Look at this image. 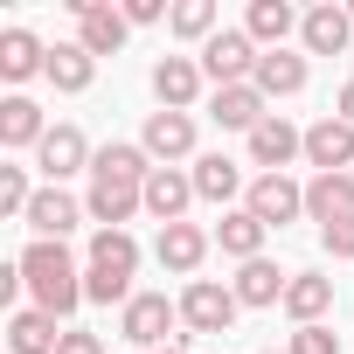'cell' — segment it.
Returning a JSON list of instances; mask_svg holds the SVG:
<instances>
[{
	"label": "cell",
	"instance_id": "1",
	"mask_svg": "<svg viewBox=\"0 0 354 354\" xmlns=\"http://www.w3.org/2000/svg\"><path fill=\"white\" fill-rule=\"evenodd\" d=\"M21 278H28V292H35V313H77V299H84V271L70 264V250L63 243H28L21 257Z\"/></svg>",
	"mask_w": 354,
	"mask_h": 354
},
{
	"label": "cell",
	"instance_id": "2",
	"mask_svg": "<svg viewBox=\"0 0 354 354\" xmlns=\"http://www.w3.org/2000/svg\"><path fill=\"white\" fill-rule=\"evenodd\" d=\"M257 56H264V49H257L243 28H223L216 42H202V77H209L216 91H230V84H250V77H257Z\"/></svg>",
	"mask_w": 354,
	"mask_h": 354
},
{
	"label": "cell",
	"instance_id": "3",
	"mask_svg": "<svg viewBox=\"0 0 354 354\" xmlns=\"http://www.w3.org/2000/svg\"><path fill=\"white\" fill-rule=\"evenodd\" d=\"M230 319H236V292H230V285L195 278V285L181 292V326H188V333H230Z\"/></svg>",
	"mask_w": 354,
	"mask_h": 354
},
{
	"label": "cell",
	"instance_id": "4",
	"mask_svg": "<svg viewBox=\"0 0 354 354\" xmlns=\"http://www.w3.org/2000/svg\"><path fill=\"white\" fill-rule=\"evenodd\" d=\"M77 8V42L91 49V56H118L125 49V8H111V0H70Z\"/></svg>",
	"mask_w": 354,
	"mask_h": 354
},
{
	"label": "cell",
	"instance_id": "5",
	"mask_svg": "<svg viewBox=\"0 0 354 354\" xmlns=\"http://www.w3.org/2000/svg\"><path fill=\"white\" fill-rule=\"evenodd\" d=\"M250 216L264 230H285L292 216H306V188L292 181V174H257L250 181Z\"/></svg>",
	"mask_w": 354,
	"mask_h": 354
},
{
	"label": "cell",
	"instance_id": "6",
	"mask_svg": "<svg viewBox=\"0 0 354 354\" xmlns=\"http://www.w3.org/2000/svg\"><path fill=\"white\" fill-rule=\"evenodd\" d=\"M174 319H181V306H174L167 292H132V306H125V319H118V333H125L132 347H160Z\"/></svg>",
	"mask_w": 354,
	"mask_h": 354
},
{
	"label": "cell",
	"instance_id": "7",
	"mask_svg": "<svg viewBox=\"0 0 354 354\" xmlns=\"http://www.w3.org/2000/svg\"><path fill=\"white\" fill-rule=\"evenodd\" d=\"M306 160H313L319 174H347V167H354V125H347L340 111H326L319 125H306Z\"/></svg>",
	"mask_w": 354,
	"mask_h": 354
},
{
	"label": "cell",
	"instance_id": "8",
	"mask_svg": "<svg viewBox=\"0 0 354 354\" xmlns=\"http://www.w3.org/2000/svg\"><path fill=\"white\" fill-rule=\"evenodd\" d=\"M91 160H97V153L84 146V132H77V125H49V139L35 146V167L49 174V188H56V181H70V174H84Z\"/></svg>",
	"mask_w": 354,
	"mask_h": 354
},
{
	"label": "cell",
	"instance_id": "9",
	"mask_svg": "<svg viewBox=\"0 0 354 354\" xmlns=\"http://www.w3.org/2000/svg\"><path fill=\"white\" fill-rule=\"evenodd\" d=\"M299 153H306V132H299L292 118H278V111H271V118H264V125L250 132V160H257L264 174H285V167H292Z\"/></svg>",
	"mask_w": 354,
	"mask_h": 354
},
{
	"label": "cell",
	"instance_id": "10",
	"mask_svg": "<svg viewBox=\"0 0 354 354\" xmlns=\"http://www.w3.org/2000/svg\"><path fill=\"white\" fill-rule=\"evenodd\" d=\"M153 91H160V111H188L202 97V63L195 56H160L153 63Z\"/></svg>",
	"mask_w": 354,
	"mask_h": 354
},
{
	"label": "cell",
	"instance_id": "11",
	"mask_svg": "<svg viewBox=\"0 0 354 354\" xmlns=\"http://www.w3.org/2000/svg\"><path fill=\"white\" fill-rule=\"evenodd\" d=\"M306 216H313L319 230L347 223V216H354V174H313V181H306Z\"/></svg>",
	"mask_w": 354,
	"mask_h": 354
},
{
	"label": "cell",
	"instance_id": "12",
	"mask_svg": "<svg viewBox=\"0 0 354 354\" xmlns=\"http://www.w3.org/2000/svg\"><path fill=\"white\" fill-rule=\"evenodd\" d=\"M188 202H195V174H181V167H153V181H146V216H160V230H167V223L188 216Z\"/></svg>",
	"mask_w": 354,
	"mask_h": 354
},
{
	"label": "cell",
	"instance_id": "13",
	"mask_svg": "<svg viewBox=\"0 0 354 354\" xmlns=\"http://www.w3.org/2000/svg\"><path fill=\"white\" fill-rule=\"evenodd\" d=\"M209 118H216L223 132H257L271 111H264V91H257V84H230V91L209 97Z\"/></svg>",
	"mask_w": 354,
	"mask_h": 354
},
{
	"label": "cell",
	"instance_id": "14",
	"mask_svg": "<svg viewBox=\"0 0 354 354\" xmlns=\"http://www.w3.org/2000/svg\"><path fill=\"white\" fill-rule=\"evenodd\" d=\"M77 202L63 195V188H35V202H28V230H35V243H63L70 230H77Z\"/></svg>",
	"mask_w": 354,
	"mask_h": 354
},
{
	"label": "cell",
	"instance_id": "15",
	"mask_svg": "<svg viewBox=\"0 0 354 354\" xmlns=\"http://www.w3.org/2000/svg\"><path fill=\"white\" fill-rule=\"evenodd\" d=\"M139 146H146L160 167H167V160H181V153H195V118H188V111H153Z\"/></svg>",
	"mask_w": 354,
	"mask_h": 354
},
{
	"label": "cell",
	"instance_id": "16",
	"mask_svg": "<svg viewBox=\"0 0 354 354\" xmlns=\"http://www.w3.org/2000/svg\"><path fill=\"white\" fill-rule=\"evenodd\" d=\"M299 35H306V49H313V56H340V49H347V35H354V15L326 0V8L299 15Z\"/></svg>",
	"mask_w": 354,
	"mask_h": 354
},
{
	"label": "cell",
	"instance_id": "17",
	"mask_svg": "<svg viewBox=\"0 0 354 354\" xmlns=\"http://www.w3.org/2000/svg\"><path fill=\"white\" fill-rule=\"evenodd\" d=\"M91 223H104V230H125L132 223V209H146V188H125V181H97L91 174Z\"/></svg>",
	"mask_w": 354,
	"mask_h": 354
},
{
	"label": "cell",
	"instance_id": "18",
	"mask_svg": "<svg viewBox=\"0 0 354 354\" xmlns=\"http://www.w3.org/2000/svg\"><path fill=\"white\" fill-rule=\"evenodd\" d=\"M285 285H292V271H278L271 257H250L230 292H236V306H285Z\"/></svg>",
	"mask_w": 354,
	"mask_h": 354
},
{
	"label": "cell",
	"instance_id": "19",
	"mask_svg": "<svg viewBox=\"0 0 354 354\" xmlns=\"http://www.w3.org/2000/svg\"><path fill=\"white\" fill-rule=\"evenodd\" d=\"M91 174H97V181H125V188H146V181H153V153H146V146H125V139H111V146L91 160Z\"/></svg>",
	"mask_w": 354,
	"mask_h": 354
},
{
	"label": "cell",
	"instance_id": "20",
	"mask_svg": "<svg viewBox=\"0 0 354 354\" xmlns=\"http://www.w3.org/2000/svg\"><path fill=\"white\" fill-rule=\"evenodd\" d=\"M250 84H257L264 97H299V91H306V56H292V49H264Z\"/></svg>",
	"mask_w": 354,
	"mask_h": 354
},
{
	"label": "cell",
	"instance_id": "21",
	"mask_svg": "<svg viewBox=\"0 0 354 354\" xmlns=\"http://www.w3.org/2000/svg\"><path fill=\"white\" fill-rule=\"evenodd\" d=\"M326 306H333V278H319V271H292V285H285V313H292L299 326H319Z\"/></svg>",
	"mask_w": 354,
	"mask_h": 354
},
{
	"label": "cell",
	"instance_id": "22",
	"mask_svg": "<svg viewBox=\"0 0 354 354\" xmlns=\"http://www.w3.org/2000/svg\"><path fill=\"white\" fill-rule=\"evenodd\" d=\"M202 257H209V236H202L195 223H167V230H160V264H167V271L188 278V271H202Z\"/></svg>",
	"mask_w": 354,
	"mask_h": 354
},
{
	"label": "cell",
	"instance_id": "23",
	"mask_svg": "<svg viewBox=\"0 0 354 354\" xmlns=\"http://www.w3.org/2000/svg\"><path fill=\"white\" fill-rule=\"evenodd\" d=\"M56 91H91V77H97V56L84 49V42H56L49 49V70H42Z\"/></svg>",
	"mask_w": 354,
	"mask_h": 354
},
{
	"label": "cell",
	"instance_id": "24",
	"mask_svg": "<svg viewBox=\"0 0 354 354\" xmlns=\"http://www.w3.org/2000/svg\"><path fill=\"white\" fill-rule=\"evenodd\" d=\"M35 70H49V49H42L28 28H8V35H0V77L21 84V77H35Z\"/></svg>",
	"mask_w": 354,
	"mask_h": 354
},
{
	"label": "cell",
	"instance_id": "25",
	"mask_svg": "<svg viewBox=\"0 0 354 354\" xmlns=\"http://www.w3.org/2000/svg\"><path fill=\"white\" fill-rule=\"evenodd\" d=\"M91 271H111V278L132 285V271H139V243H132L125 230H97V236H91Z\"/></svg>",
	"mask_w": 354,
	"mask_h": 354
},
{
	"label": "cell",
	"instance_id": "26",
	"mask_svg": "<svg viewBox=\"0 0 354 354\" xmlns=\"http://www.w3.org/2000/svg\"><path fill=\"white\" fill-rule=\"evenodd\" d=\"M8 347H15V354H56L63 333H56L49 313H8Z\"/></svg>",
	"mask_w": 354,
	"mask_h": 354
},
{
	"label": "cell",
	"instance_id": "27",
	"mask_svg": "<svg viewBox=\"0 0 354 354\" xmlns=\"http://www.w3.org/2000/svg\"><path fill=\"white\" fill-rule=\"evenodd\" d=\"M42 139H49L42 104H28V97H8V104H0V146H42Z\"/></svg>",
	"mask_w": 354,
	"mask_h": 354
},
{
	"label": "cell",
	"instance_id": "28",
	"mask_svg": "<svg viewBox=\"0 0 354 354\" xmlns=\"http://www.w3.org/2000/svg\"><path fill=\"white\" fill-rule=\"evenodd\" d=\"M299 28V15L285 8V0H250V21H243V35L250 42H264V49H285V35Z\"/></svg>",
	"mask_w": 354,
	"mask_h": 354
},
{
	"label": "cell",
	"instance_id": "29",
	"mask_svg": "<svg viewBox=\"0 0 354 354\" xmlns=\"http://www.w3.org/2000/svg\"><path fill=\"white\" fill-rule=\"evenodd\" d=\"M216 243H223V257H264V223L250 216V209H236V216H223L216 223Z\"/></svg>",
	"mask_w": 354,
	"mask_h": 354
},
{
	"label": "cell",
	"instance_id": "30",
	"mask_svg": "<svg viewBox=\"0 0 354 354\" xmlns=\"http://www.w3.org/2000/svg\"><path fill=\"white\" fill-rule=\"evenodd\" d=\"M236 188H243L236 160H223V153H202V160H195V195H202V202H230Z\"/></svg>",
	"mask_w": 354,
	"mask_h": 354
},
{
	"label": "cell",
	"instance_id": "31",
	"mask_svg": "<svg viewBox=\"0 0 354 354\" xmlns=\"http://www.w3.org/2000/svg\"><path fill=\"white\" fill-rule=\"evenodd\" d=\"M167 28L181 35V42H216L223 28H216V0H181V8L167 15Z\"/></svg>",
	"mask_w": 354,
	"mask_h": 354
},
{
	"label": "cell",
	"instance_id": "32",
	"mask_svg": "<svg viewBox=\"0 0 354 354\" xmlns=\"http://www.w3.org/2000/svg\"><path fill=\"white\" fill-rule=\"evenodd\" d=\"M35 188H28V174L21 167H0V216H28Z\"/></svg>",
	"mask_w": 354,
	"mask_h": 354
},
{
	"label": "cell",
	"instance_id": "33",
	"mask_svg": "<svg viewBox=\"0 0 354 354\" xmlns=\"http://www.w3.org/2000/svg\"><path fill=\"white\" fill-rule=\"evenodd\" d=\"M84 299H97V306H132V285L111 278V271H84Z\"/></svg>",
	"mask_w": 354,
	"mask_h": 354
},
{
	"label": "cell",
	"instance_id": "34",
	"mask_svg": "<svg viewBox=\"0 0 354 354\" xmlns=\"http://www.w3.org/2000/svg\"><path fill=\"white\" fill-rule=\"evenodd\" d=\"M285 354H340V333H333V326H299Z\"/></svg>",
	"mask_w": 354,
	"mask_h": 354
},
{
	"label": "cell",
	"instance_id": "35",
	"mask_svg": "<svg viewBox=\"0 0 354 354\" xmlns=\"http://www.w3.org/2000/svg\"><path fill=\"white\" fill-rule=\"evenodd\" d=\"M319 243H326L333 257H354V216H347V223H333V230H319Z\"/></svg>",
	"mask_w": 354,
	"mask_h": 354
},
{
	"label": "cell",
	"instance_id": "36",
	"mask_svg": "<svg viewBox=\"0 0 354 354\" xmlns=\"http://www.w3.org/2000/svg\"><path fill=\"white\" fill-rule=\"evenodd\" d=\"M167 15V0H125V21L132 28H146V21H160Z\"/></svg>",
	"mask_w": 354,
	"mask_h": 354
},
{
	"label": "cell",
	"instance_id": "37",
	"mask_svg": "<svg viewBox=\"0 0 354 354\" xmlns=\"http://www.w3.org/2000/svg\"><path fill=\"white\" fill-rule=\"evenodd\" d=\"M56 354H104V340H97V333H77V326H70V333H63V347H56Z\"/></svg>",
	"mask_w": 354,
	"mask_h": 354
},
{
	"label": "cell",
	"instance_id": "38",
	"mask_svg": "<svg viewBox=\"0 0 354 354\" xmlns=\"http://www.w3.org/2000/svg\"><path fill=\"white\" fill-rule=\"evenodd\" d=\"M340 118H347V125H354V77H347V84H340Z\"/></svg>",
	"mask_w": 354,
	"mask_h": 354
},
{
	"label": "cell",
	"instance_id": "39",
	"mask_svg": "<svg viewBox=\"0 0 354 354\" xmlns=\"http://www.w3.org/2000/svg\"><path fill=\"white\" fill-rule=\"evenodd\" d=\"M160 354H188V347H181V340H174V347H160Z\"/></svg>",
	"mask_w": 354,
	"mask_h": 354
},
{
	"label": "cell",
	"instance_id": "40",
	"mask_svg": "<svg viewBox=\"0 0 354 354\" xmlns=\"http://www.w3.org/2000/svg\"><path fill=\"white\" fill-rule=\"evenodd\" d=\"M347 15H354V8H347Z\"/></svg>",
	"mask_w": 354,
	"mask_h": 354
}]
</instances>
